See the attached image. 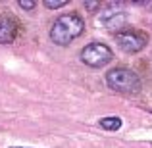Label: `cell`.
I'll return each mask as SVG.
<instances>
[{"label": "cell", "mask_w": 152, "mask_h": 148, "mask_svg": "<svg viewBox=\"0 0 152 148\" xmlns=\"http://www.w3.org/2000/svg\"><path fill=\"white\" fill-rule=\"evenodd\" d=\"M66 4H67V0H45V6L50 8V10H58V8L66 6Z\"/></svg>", "instance_id": "7"}, {"label": "cell", "mask_w": 152, "mask_h": 148, "mask_svg": "<svg viewBox=\"0 0 152 148\" xmlns=\"http://www.w3.org/2000/svg\"><path fill=\"white\" fill-rule=\"evenodd\" d=\"M98 125L106 131H118V129H121V119L119 117H102L98 121Z\"/></svg>", "instance_id": "6"}, {"label": "cell", "mask_w": 152, "mask_h": 148, "mask_svg": "<svg viewBox=\"0 0 152 148\" xmlns=\"http://www.w3.org/2000/svg\"><path fill=\"white\" fill-rule=\"evenodd\" d=\"M85 8H87L89 12H94V10L98 8V2H85Z\"/></svg>", "instance_id": "9"}, {"label": "cell", "mask_w": 152, "mask_h": 148, "mask_svg": "<svg viewBox=\"0 0 152 148\" xmlns=\"http://www.w3.org/2000/svg\"><path fill=\"white\" fill-rule=\"evenodd\" d=\"M83 29H85V21L81 19V15L66 14L54 21V25L50 29V41L54 44L66 46L69 42H73L83 33Z\"/></svg>", "instance_id": "1"}, {"label": "cell", "mask_w": 152, "mask_h": 148, "mask_svg": "<svg viewBox=\"0 0 152 148\" xmlns=\"http://www.w3.org/2000/svg\"><path fill=\"white\" fill-rule=\"evenodd\" d=\"M106 83L110 89L121 94H137L141 90V77L133 69L127 67H114L106 73Z\"/></svg>", "instance_id": "2"}, {"label": "cell", "mask_w": 152, "mask_h": 148, "mask_svg": "<svg viewBox=\"0 0 152 148\" xmlns=\"http://www.w3.org/2000/svg\"><path fill=\"white\" fill-rule=\"evenodd\" d=\"M115 42H118V46L123 52H127V54H137V52H141L146 46L148 37H146V33H142V31L129 29V31H121V33L115 35Z\"/></svg>", "instance_id": "4"}, {"label": "cell", "mask_w": 152, "mask_h": 148, "mask_svg": "<svg viewBox=\"0 0 152 148\" xmlns=\"http://www.w3.org/2000/svg\"><path fill=\"white\" fill-rule=\"evenodd\" d=\"M18 4L23 8V10H33V8H35V2H33V0H31V2H29V0H19Z\"/></svg>", "instance_id": "8"}, {"label": "cell", "mask_w": 152, "mask_h": 148, "mask_svg": "<svg viewBox=\"0 0 152 148\" xmlns=\"http://www.w3.org/2000/svg\"><path fill=\"white\" fill-rule=\"evenodd\" d=\"M79 56H81V62L85 63V66L93 67V69L108 66V63L112 62V58H114L112 50L108 48L106 44H102V42H91V44H87L85 48L81 50Z\"/></svg>", "instance_id": "3"}, {"label": "cell", "mask_w": 152, "mask_h": 148, "mask_svg": "<svg viewBox=\"0 0 152 148\" xmlns=\"http://www.w3.org/2000/svg\"><path fill=\"white\" fill-rule=\"evenodd\" d=\"M15 19L10 15H0V44H8L15 39Z\"/></svg>", "instance_id": "5"}]
</instances>
